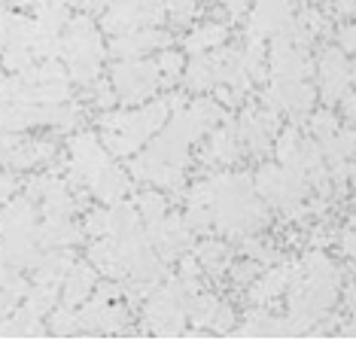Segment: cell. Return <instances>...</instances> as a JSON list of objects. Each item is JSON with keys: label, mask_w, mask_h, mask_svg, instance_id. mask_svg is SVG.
<instances>
[{"label": "cell", "mask_w": 356, "mask_h": 341, "mask_svg": "<svg viewBox=\"0 0 356 341\" xmlns=\"http://www.w3.org/2000/svg\"><path fill=\"white\" fill-rule=\"evenodd\" d=\"M61 49H64V61H67L70 79H76L79 86H88L98 79L104 46H101L98 28L92 24L88 15H76V19L67 22L64 37H61Z\"/></svg>", "instance_id": "obj_1"}, {"label": "cell", "mask_w": 356, "mask_h": 341, "mask_svg": "<svg viewBox=\"0 0 356 341\" xmlns=\"http://www.w3.org/2000/svg\"><path fill=\"white\" fill-rule=\"evenodd\" d=\"M110 86H113V92H116L119 101L143 104V101H149V97L159 92V86H161L159 64L147 61V58L119 61L116 68H113V73H110Z\"/></svg>", "instance_id": "obj_2"}, {"label": "cell", "mask_w": 356, "mask_h": 341, "mask_svg": "<svg viewBox=\"0 0 356 341\" xmlns=\"http://www.w3.org/2000/svg\"><path fill=\"white\" fill-rule=\"evenodd\" d=\"M70 159H74V180L76 183H86V186L110 165L107 152H104L101 137L92 134V132L76 134L74 141H70Z\"/></svg>", "instance_id": "obj_3"}, {"label": "cell", "mask_w": 356, "mask_h": 341, "mask_svg": "<svg viewBox=\"0 0 356 341\" xmlns=\"http://www.w3.org/2000/svg\"><path fill=\"white\" fill-rule=\"evenodd\" d=\"M314 104V92L302 79H274L271 88L265 92V107L286 110L289 116H305Z\"/></svg>", "instance_id": "obj_4"}, {"label": "cell", "mask_w": 356, "mask_h": 341, "mask_svg": "<svg viewBox=\"0 0 356 341\" xmlns=\"http://www.w3.org/2000/svg\"><path fill=\"white\" fill-rule=\"evenodd\" d=\"M277 132V116L265 107V110H244L241 116V125H238V134H241V143L250 146V152H265L271 150V134Z\"/></svg>", "instance_id": "obj_5"}, {"label": "cell", "mask_w": 356, "mask_h": 341, "mask_svg": "<svg viewBox=\"0 0 356 341\" xmlns=\"http://www.w3.org/2000/svg\"><path fill=\"white\" fill-rule=\"evenodd\" d=\"M37 225H40V214L28 195L0 205V235H37Z\"/></svg>", "instance_id": "obj_6"}, {"label": "cell", "mask_w": 356, "mask_h": 341, "mask_svg": "<svg viewBox=\"0 0 356 341\" xmlns=\"http://www.w3.org/2000/svg\"><path fill=\"white\" fill-rule=\"evenodd\" d=\"M171 43V37L161 34L159 28H143V31H125L113 40V55L119 58H134V55H143L149 49H165Z\"/></svg>", "instance_id": "obj_7"}, {"label": "cell", "mask_w": 356, "mask_h": 341, "mask_svg": "<svg viewBox=\"0 0 356 341\" xmlns=\"http://www.w3.org/2000/svg\"><path fill=\"white\" fill-rule=\"evenodd\" d=\"M320 88L326 101H338L344 97L347 88V61L338 49H326L320 58Z\"/></svg>", "instance_id": "obj_8"}, {"label": "cell", "mask_w": 356, "mask_h": 341, "mask_svg": "<svg viewBox=\"0 0 356 341\" xmlns=\"http://www.w3.org/2000/svg\"><path fill=\"white\" fill-rule=\"evenodd\" d=\"M88 259H92L95 268H98L101 274H107V278H125V274H128L125 247L116 238L92 244V247H88Z\"/></svg>", "instance_id": "obj_9"}, {"label": "cell", "mask_w": 356, "mask_h": 341, "mask_svg": "<svg viewBox=\"0 0 356 341\" xmlns=\"http://www.w3.org/2000/svg\"><path fill=\"white\" fill-rule=\"evenodd\" d=\"M95 283H98V271L86 262H70L67 274H64V305L74 308V305H83L88 296H92Z\"/></svg>", "instance_id": "obj_10"}, {"label": "cell", "mask_w": 356, "mask_h": 341, "mask_svg": "<svg viewBox=\"0 0 356 341\" xmlns=\"http://www.w3.org/2000/svg\"><path fill=\"white\" fill-rule=\"evenodd\" d=\"M241 156V137L234 125H222L220 132H213L207 150H204V161L207 165H232Z\"/></svg>", "instance_id": "obj_11"}, {"label": "cell", "mask_w": 356, "mask_h": 341, "mask_svg": "<svg viewBox=\"0 0 356 341\" xmlns=\"http://www.w3.org/2000/svg\"><path fill=\"white\" fill-rule=\"evenodd\" d=\"M31 125H40V104L0 101V134H22Z\"/></svg>", "instance_id": "obj_12"}, {"label": "cell", "mask_w": 356, "mask_h": 341, "mask_svg": "<svg viewBox=\"0 0 356 341\" xmlns=\"http://www.w3.org/2000/svg\"><path fill=\"white\" fill-rule=\"evenodd\" d=\"M101 24L104 31L116 37L125 31H134V24H140V0H110Z\"/></svg>", "instance_id": "obj_13"}, {"label": "cell", "mask_w": 356, "mask_h": 341, "mask_svg": "<svg viewBox=\"0 0 356 341\" xmlns=\"http://www.w3.org/2000/svg\"><path fill=\"white\" fill-rule=\"evenodd\" d=\"M88 186H92V192L98 195L101 201H107V205H119L122 195L128 192V174L125 170H119V168H113V165H107Z\"/></svg>", "instance_id": "obj_14"}, {"label": "cell", "mask_w": 356, "mask_h": 341, "mask_svg": "<svg viewBox=\"0 0 356 341\" xmlns=\"http://www.w3.org/2000/svg\"><path fill=\"white\" fill-rule=\"evenodd\" d=\"M46 326H43V317L34 314L28 305L15 308L10 317L0 320V335H43Z\"/></svg>", "instance_id": "obj_15"}, {"label": "cell", "mask_w": 356, "mask_h": 341, "mask_svg": "<svg viewBox=\"0 0 356 341\" xmlns=\"http://www.w3.org/2000/svg\"><path fill=\"white\" fill-rule=\"evenodd\" d=\"M225 43V24H216V22H207V24H198L189 37H186V49L192 55H204V52H213Z\"/></svg>", "instance_id": "obj_16"}, {"label": "cell", "mask_w": 356, "mask_h": 341, "mask_svg": "<svg viewBox=\"0 0 356 341\" xmlns=\"http://www.w3.org/2000/svg\"><path fill=\"white\" fill-rule=\"evenodd\" d=\"M289 283H293V271H289V268H271L268 274H262V278H259V283L253 290H250V299H253V302H271L274 296H280L283 290L289 287Z\"/></svg>", "instance_id": "obj_17"}, {"label": "cell", "mask_w": 356, "mask_h": 341, "mask_svg": "<svg viewBox=\"0 0 356 341\" xmlns=\"http://www.w3.org/2000/svg\"><path fill=\"white\" fill-rule=\"evenodd\" d=\"M195 259H198V265L207 268L210 274H222L225 268L232 265V250L225 247L222 241H204L195 250Z\"/></svg>", "instance_id": "obj_18"}, {"label": "cell", "mask_w": 356, "mask_h": 341, "mask_svg": "<svg viewBox=\"0 0 356 341\" xmlns=\"http://www.w3.org/2000/svg\"><path fill=\"white\" fill-rule=\"evenodd\" d=\"M137 214H140V219L147 223V229L159 225L161 219L168 216L165 195H161V192H143V195H137Z\"/></svg>", "instance_id": "obj_19"}, {"label": "cell", "mask_w": 356, "mask_h": 341, "mask_svg": "<svg viewBox=\"0 0 356 341\" xmlns=\"http://www.w3.org/2000/svg\"><path fill=\"white\" fill-rule=\"evenodd\" d=\"M31 58H34V52H31L28 43H6L3 52H0V61L10 73H25L31 68Z\"/></svg>", "instance_id": "obj_20"}, {"label": "cell", "mask_w": 356, "mask_h": 341, "mask_svg": "<svg viewBox=\"0 0 356 341\" xmlns=\"http://www.w3.org/2000/svg\"><path fill=\"white\" fill-rule=\"evenodd\" d=\"M165 10L177 24H189L198 13V0H165Z\"/></svg>", "instance_id": "obj_21"}, {"label": "cell", "mask_w": 356, "mask_h": 341, "mask_svg": "<svg viewBox=\"0 0 356 341\" xmlns=\"http://www.w3.org/2000/svg\"><path fill=\"white\" fill-rule=\"evenodd\" d=\"M165 0H140V24L143 28H159L165 22Z\"/></svg>", "instance_id": "obj_22"}, {"label": "cell", "mask_w": 356, "mask_h": 341, "mask_svg": "<svg viewBox=\"0 0 356 341\" xmlns=\"http://www.w3.org/2000/svg\"><path fill=\"white\" fill-rule=\"evenodd\" d=\"M156 64H159L161 79H177L183 73V55L174 52V49H165V52L156 58Z\"/></svg>", "instance_id": "obj_23"}, {"label": "cell", "mask_w": 356, "mask_h": 341, "mask_svg": "<svg viewBox=\"0 0 356 341\" xmlns=\"http://www.w3.org/2000/svg\"><path fill=\"white\" fill-rule=\"evenodd\" d=\"M107 225H110V214H107V210H92V214L86 216V232L92 235V238L107 235Z\"/></svg>", "instance_id": "obj_24"}, {"label": "cell", "mask_w": 356, "mask_h": 341, "mask_svg": "<svg viewBox=\"0 0 356 341\" xmlns=\"http://www.w3.org/2000/svg\"><path fill=\"white\" fill-rule=\"evenodd\" d=\"M22 292H15V290H0V320L3 317H10L15 308H19V302H22Z\"/></svg>", "instance_id": "obj_25"}, {"label": "cell", "mask_w": 356, "mask_h": 341, "mask_svg": "<svg viewBox=\"0 0 356 341\" xmlns=\"http://www.w3.org/2000/svg\"><path fill=\"white\" fill-rule=\"evenodd\" d=\"M15 174L13 170H0V205H6V201L15 195Z\"/></svg>", "instance_id": "obj_26"}, {"label": "cell", "mask_w": 356, "mask_h": 341, "mask_svg": "<svg viewBox=\"0 0 356 341\" xmlns=\"http://www.w3.org/2000/svg\"><path fill=\"white\" fill-rule=\"evenodd\" d=\"M256 278V265L247 262V265H234V280L244 283V280H253Z\"/></svg>", "instance_id": "obj_27"}, {"label": "cell", "mask_w": 356, "mask_h": 341, "mask_svg": "<svg viewBox=\"0 0 356 341\" xmlns=\"http://www.w3.org/2000/svg\"><path fill=\"white\" fill-rule=\"evenodd\" d=\"M341 43H344V49L356 52V24H347V28H341Z\"/></svg>", "instance_id": "obj_28"}]
</instances>
